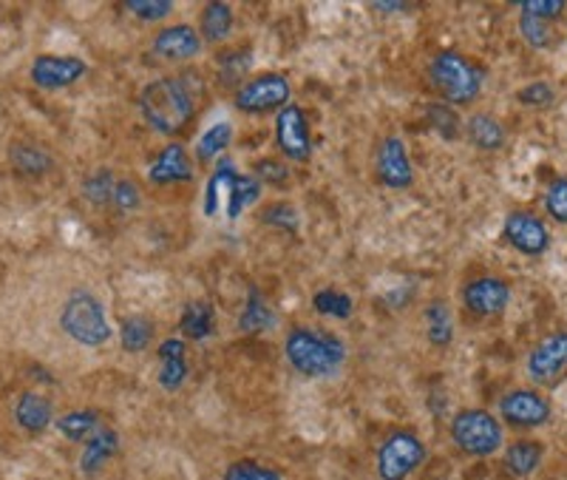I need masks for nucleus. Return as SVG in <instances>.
Masks as SVG:
<instances>
[{
    "mask_svg": "<svg viewBox=\"0 0 567 480\" xmlns=\"http://www.w3.org/2000/svg\"><path fill=\"white\" fill-rule=\"evenodd\" d=\"M503 231H505V239L511 242V247H514L516 254L530 256V259L548 254V247H550L548 227H545V222H542L539 216L530 214V211H511V214L505 216Z\"/></svg>",
    "mask_w": 567,
    "mask_h": 480,
    "instance_id": "nucleus-14",
    "label": "nucleus"
},
{
    "mask_svg": "<svg viewBox=\"0 0 567 480\" xmlns=\"http://www.w3.org/2000/svg\"><path fill=\"white\" fill-rule=\"evenodd\" d=\"M261 222L270 227H278V231H296L298 214L292 205H287V202H276V205L261 211Z\"/></svg>",
    "mask_w": 567,
    "mask_h": 480,
    "instance_id": "nucleus-42",
    "label": "nucleus"
},
{
    "mask_svg": "<svg viewBox=\"0 0 567 480\" xmlns=\"http://www.w3.org/2000/svg\"><path fill=\"white\" fill-rule=\"evenodd\" d=\"M154 341V321L145 316H128L120 330V345L125 353H142L148 350Z\"/></svg>",
    "mask_w": 567,
    "mask_h": 480,
    "instance_id": "nucleus-31",
    "label": "nucleus"
},
{
    "mask_svg": "<svg viewBox=\"0 0 567 480\" xmlns=\"http://www.w3.org/2000/svg\"><path fill=\"white\" fill-rule=\"evenodd\" d=\"M140 114L162 136H176L196 118V94L187 78H156L140 91Z\"/></svg>",
    "mask_w": 567,
    "mask_h": 480,
    "instance_id": "nucleus-1",
    "label": "nucleus"
},
{
    "mask_svg": "<svg viewBox=\"0 0 567 480\" xmlns=\"http://www.w3.org/2000/svg\"><path fill=\"white\" fill-rule=\"evenodd\" d=\"M528 376L539 387H559L567 378V333H548L528 356Z\"/></svg>",
    "mask_w": 567,
    "mask_h": 480,
    "instance_id": "nucleus-9",
    "label": "nucleus"
},
{
    "mask_svg": "<svg viewBox=\"0 0 567 480\" xmlns=\"http://www.w3.org/2000/svg\"><path fill=\"white\" fill-rule=\"evenodd\" d=\"M374 12H400V9H406V3H374Z\"/></svg>",
    "mask_w": 567,
    "mask_h": 480,
    "instance_id": "nucleus-45",
    "label": "nucleus"
},
{
    "mask_svg": "<svg viewBox=\"0 0 567 480\" xmlns=\"http://www.w3.org/2000/svg\"><path fill=\"white\" fill-rule=\"evenodd\" d=\"M292 85L284 74H258V78L245 80L239 91L233 94V105L241 114H270V111H281L284 105H290Z\"/></svg>",
    "mask_w": 567,
    "mask_h": 480,
    "instance_id": "nucleus-7",
    "label": "nucleus"
},
{
    "mask_svg": "<svg viewBox=\"0 0 567 480\" xmlns=\"http://www.w3.org/2000/svg\"><path fill=\"white\" fill-rule=\"evenodd\" d=\"M261 196V182L252 174H239L230 185V196H227V219L236 222L252 202Z\"/></svg>",
    "mask_w": 567,
    "mask_h": 480,
    "instance_id": "nucleus-27",
    "label": "nucleus"
},
{
    "mask_svg": "<svg viewBox=\"0 0 567 480\" xmlns=\"http://www.w3.org/2000/svg\"><path fill=\"white\" fill-rule=\"evenodd\" d=\"M233 7L225 0H210L199 12V34L205 43H221L233 32Z\"/></svg>",
    "mask_w": 567,
    "mask_h": 480,
    "instance_id": "nucleus-23",
    "label": "nucleus"
},
{
    "mask_svg": "<svg viewBox=\"0 0 567 480\" xmlns=\"http://www.w3.org/2000/svg\"><path fill=\"white\" fill-rule=\"evenodd\" d=\"M374 171H378V182L389 191H406L414 185V168L409 160L406 143L398 134L383 136L374 151Z\"/></svg>",
    "mask_w": 567,
    "mask_h": 480,
    "instance_id": "nucleus-10",
    "label": "nucleus"
},
{
    "mask_svg": "<svg viewBox=\"0 0 567 480\" xmlns=\"http://www.w3.org/2000/svg\"><path fill=\"white\" fill-rule=\"evenodd\" d=\"M542 461H545V443L534 441V438H523V441L505 447L503 463L514 478H530L542 467Z\"/></svg>",
    "mask_w": 567,
    "mask_h": 480,
    "instance_id": "nucleus-21",
    "label": "nucleus"
},
{
    "mask_svg": "<svg viewBox=\"0 0 567 480\" xmlns=\"http://www.w3.org/2000/svg\"><path fill=\"white\" fill-rule=\"evenodd\" d=\"M312 307L316 313L329 318H349L354 313V302L352 296H347L343 290H336V287H323L312 296Z\"/></svg>",
    "mask_w": 567,
    "mask_h": 480,
    "instance_id": "nucleus-33",
    "label": "nucleus"
},
{
    "mask_svg": "<svg viewBox=\"0 0 567 480\" xmlns=\"http://www.w3.org/2000/svg\"><path fill=\"white\" fill-rule=\"evenodd\" d=\"M221 480H284V474L261 461L241 458V461L227 463L225 472H221Z\"/></svg>",
    "mask_w": 567,
    "mask_h": 480,
    "instance_id": "nucleus-34",
    "label": "nucleus"
},
{
    "mask_svg": "<svg viewBox=\"0 0 567 480\" xmlns=\"http://www.w3.org/2000/svg\"><path fill=\"white\" fill-rule=\"evenodd\" d=\"M236 176H239L236 165H233L230 160H225V156H221L219 165H216V171H213V176L207 180L205 216H216V211H219L221 194H225V188H230L233 182H236Z\"/></svg>",
    "mask_w": 567,
    "mask_h": 480,
    "instance_id": "nucleus-28",
    "label": "nucleus"
},
{
    "mask_svg": "<svg viewBox=\"0 0 567 480\" xmlns=\"http://www.w3.org/2000/svg\"><path fill=\"white\" fill-rule=\"evenodd\" d=\"M252 176H256L261 185H276V188H284L290 182V168L284 160H276V156H265L252 165Z\"/></svg>",
    "mask_w": 567,
    "mask_h": 480,
    "instance_id": "nucleus-37",
    "label": "nucleus"
},
{
    "mask_svg": "<svg viewBox=\"0 0 567 480\" xmlns=\"http://www.w3.org/2000/svg\"><path fill=\"white\" fill-rule=\"evenodd\" d=\"M159 356V387L165 392H179L187 381V372H190V364H187V347L182 338H165L156 350Z\"/></svg>",
    "mask_w": 567,
    "mask_h": 480,
    "instance_id": "nucleus-18",
    "label": "nucleus"
},
{
    "mask_svg": "<svg viewBox=\"0 0 567 480\" xmlns=\"http://www.w3.org/2000/svg\"><path fill=\"white\" fill-rule=\"evenodd\" d=\"M12 418L14 423H18L20 432L29 438H40L43 432H49V429L54 427V421H58V418H54V404L34 390L20 392L18 401H14Z\"/></svg>",
    "mask_w": 567,
    "mask_h": 480,
    "instance_id": "nucleus-16",
    "label": "nucleus"
},
{
    "mask_svg": "<svg viewBox=\"0 0 567 480\" xmlns=\"http://www.w3.org/2000/svg\"><path fill=\"white\" fill-rule=\"evenodd\" d=\"M125 9L142 23H156L174 14V0H128Z\"/></svg>",
    "mask_w": 567,
    "mask_h": 480,
    "instance_id": "nucleus-36",
    "label": "nucleus"
},
{
    "mask_svg": "<svg viewBox=\"0 0 567 480\" xmlns=\"http://www.w3.org/2000/svg\"><path fill=\"white\" fill-rule=\"evenodd\" d=\"M519 103L534 105V109H545V105L554 103V89L545 80H536V83H528L523 91H519Z\"/></svg>",
    "mask_w": 567,
    "mask_h": 480,
    "instance_id": "nucleus-44",
    "label": "nucleus"
},
{
    "mask_svg": "<svg viewBox=\"0 0 567 480\" xmlns=\"http://www.w3.org/2000/svg\"><path fill=\"white\" fill-rule=\"evenodd\" d=\"M284 356L298 376L329 378L336 376L347 361V345L336 333H323L316 327H292L284 338Z\"/></svg>",
    "mask_w": 567,
    "mask_h": 480,
    "instance_id": "nucleus-2",
    "label": "nucleus"
},
{
    "mask_svg": "<svg viewBox=\"0 0 567 480\" xmlns=\"http://www.w3.org/2000/svg\"><path fill=\"white\" fill-rule=\"evenodd\" d=\"M85 72H89V63L74 54H38L29 69V80L40 91H60L85 78Z\"/></svg>",
    "mask_w": 567,
    "mask_h": 480,
    "instance_id": "nucleus-13",
    "label": "nucleus"
},
{
    "mask_svg": "<svg viewBox=\"0 0 567 480\" xmlns=\"http://www.w3.org/2000/svg\"><path fill=\"white\" fill-rule=\"evenodd\" d=\"M425 123L432 125V131H437L443 140H457L463 123H460V114L445 103H425Z\"/></svg>",
    "mask_w": 567,
    "mask_h": 480,
    "instance_id": "nucleus-32",
    "label": "nucleus"
},
{
    "mask_svg": "<svg viewBox=\"0 0 567 480\" xmlns=\"http://www.w3.org/2000/svg\"><path fill=\"white\" fill-rule=\"evenodd\" d=\"M465 310L477 318L503 316L511 305V285L499 276H477L468 279L460 290Z\"/></svg>",
    "mask_w": 567,
    "mask_h": 480,
    "instance_id": "nucleus-12",
    "label": "nucleus"
},
{
    "mask_svg": "<svg viewBox=\"0 0 567 480\" xmlns=\"http://www.w3.org/2000/svg\"><path fill=\"white\" fill-rule=\"evenodd\" d=\"M148 180L154 185H182V182L194 180V163H190L185 145H165L148 168Z\"/></svg>",
    "mask_w": 567,
    "mask_h": 480,
    "instance_id": "nucleus-19",
    "label": "nucleus"
},
{
    "mask_svg": "<svg viewBox=\"0 0 567 480\" xmlns=\"http://www.w3.org/2000/svg\"><path fill=\"white\" fill-rule=\"evenodd\" d=\"M449 436H452L454 447L468 455V458H491V455L503 449L505 427L488 409L468 407L460 409L457 416L452 418Z\"/></svg>",
    "mask_w": 567,
    "mask_h": 480,
    "instance_id": "nucleus-5",
    "label": "nucleus"
},
{
    "mask_svg": "<svg viewBox=\"0 0 567 480\" xmlns=\"http://www.w3.org/2000/svg\"><path fill=\"white\" fill-rule=\"evenodd\" d=\"M60 330L83 347H103L111 338L105 305L89 287L71 290L69 299L60 307Z\"/></svg>",
    "mask_w": 567,
    "mask_h": 480,
    "instance_id": "nucleus-4",
    "label": "nucleus"
},
{
    "mask_svg": "<svg viewBox=\"0 0 567 480\" xmlns=\"http://www.w3.org/2000/svg\"><path fill=\"white\" fill-rule=\"evenodd\" d=\"M116 211H123V214H131L142 205V191L134 180L123 176V180H116V188H114V200H111Z\"/></svg>",
    "mask_w": 567,
    "mask_h": 480,
    "instance_id": "nucleus-41",
    "label": "nucleus"
},
{
    "mask_svg": "<svg viewBox=\"0 0 567 480\" xmlns=\"http://www.w3.org/2000/svg\"><path fill=\"white\" fill-rule=\"evenodd\" d=\"M276 316H272L270 305L265 302V296L252 287L250 296H247V307L245 313L239 316V330L241 333H261V330H270Z\"/></svg>",
    "mask_w": 567,
    "mask_h": 480,
    "instance_id": "nucleus-30",
    "label": "nucleus"
},
{
    "mask_svg": "<svg viewBox=\"0 0 567 480\" xmlns=\"http://www.w3.org/2000/svg\"><path fill=\"white\" fill-rule=\"evenodd\" d=\"M276 143L284 160H290V163H307L312 156L310 123L296 103L284 105L276 114Z\"/></svg>",
    "mask_w": 567,
    "mask_h": 480,
    "instance_id": "nucleus-11",
    "label": "nucleus"
},
{
    "mask_svg": "<svg viewBox=\"0 0 567 480\" xmlns=\"http://www.w3.org/2000/svg\"><path fill=\"white\" fill-rule=\"evenodd\" d=\"M114 188H116V180L109 168L94 171V174L85 176L83 182V191L85 196H89L91 205H111V200H114Z\"/></svg>",
    "mask_w": 567,
    "mask_h": 480,
    "instance_id": "nucleus-35",
    "label": "nucleus"
},
{
    "mask_svg": "<svg viewBox=\"0 0 567 480\" xmlns=\"http://www.w3.org/2000/svg\"><path fill=\"white\" fill-rule=\"evenodd\" d=\"M230 143H233L230 123L210 125V129L199 136V143H196V160H199V163H213V160H219V156L225 154Z\"/></svg>",
    "mask_w": 567,
    "mask_h": 480,
    "instance_id": "nucleus-29",
    "label": "nucleus"
},
{
    "mask_svg": "<svg viewBox=\"0 0 567 480\" xmlns=\"http://www.w3.org/2000/svg\"><path fill=\"white\" fill-rule=\"evenodd\" d=\"M425 455H429L425 441L414 429H392L374 452L378 480H409L425 463Z\"/></svg>",
    "mask_w": 567,
    "mask_h": 480,
    "instance_id": "nucleus-6",
    "label": "nucleus"
},
{
    "mask_svg": "<svg viewBox=\"0 0 567 480\" xmlns=\"http://www.w3.org/2000/svg\"><path fill=\"white\" fill-rule=\"evenodd\" d=\"M54 427H58V432L65 441L85 443L94 432H100L105 423L97 409H71V412H65V416H60L58 421H54Z\"/></svg>",
    "mask_w": 567,
    "mask_h": 480,
    "instance_id": "nucleus-22",
    "label": "nucleus"
},
{
    "mask_svg": "<svg viewBox=\"0 0 567 480\" xmlns=\"http://www.w3.org/2000/svg\"><path fill=\"white\" fill-rule=\"evenodd\" d=\"M219 60H221V80L230 85H236L241 78H245L247 69H250L252 54H250V49H233V52L221 54Z\"/></svg>",
    "mask_w": 567,
    "mask_h": 480,
    "instance_id": "nucleus-39",
    "label": "nucleus"
},
{
    "mask_svg": "<svg viewBox=\"0 0 567 480\" xmlns=\"http://www.w3.org/2000/svg\"><path fill=\"white\" fill-rule=\"evenodd\" d=\"M202 49H205V40H202L199 29H194L190 23H174V27L159 29L151 40V52L162 60H171V63L196 60Z\"/></svg>",
    "mask_w": 567,
    "mask_h": 480,
    "instance_id": "nucleus-15",
    "label": "nucleus"
},
{
    "mask_svg": "<svg viewBox=\"0 0 567 480\" xmlns=\"http://www.w3.org/2000/svg\"><path fill=\"white\" fill-rule=\"evenodd\" d=\"M519 34L534 49H548L550 45V23L534 18V14H519Z\"/></svg>",
    "mask_w": 567,
    "mask_h": 480,
    "instance_id": "nucleus-40",
    "label": "nucleus"
},
{
    "mask_svg": "<svg viewBox=\"0 0 567 480\" xmlns=\"http://www.w3.org/2000/svg\"><path fill=\"white\" fill-rule=\"evenodd\" d=\"M550 416H554L550 401L539 390L523 387V390H511L499 398V421L516 432H534V429L545 427Z\"/></svg>",
    "mask_w": 567,
    "mask_h": 480,
    "instance_id": "nucleus-8",
    "label": "nucleus"
},
{
    "mask_svg": "<svg viewBox=\"0 0 567 480\" xmlns=\"http://www.w3.org/2000/svg\"><path fill=\"white\" fill-rule=\"evenodd\" d=\"M465 136H468V143L474 145V149L488 151V154L491 151L503 149L505 140H508L505 125L496 118H491V114H474V118H468V123H465Z\"/></svg>",
    "mask_w": 567,
    "mask_h": 480,
    "instance_id": "nucleus-25",
    "label": "nucleus"
},
{
    "mask_svg": "<svg viewBox=\"0 0 567 480\" xmlns=\"http://www.w3.org/2000/svg\"><path fill=\"white\" fill-rule=\"evenodd\" d=\"M565 9V0H525V3H519V12L534 14V18L545 20V23H554L556 18H561Z\"/></svg>",
    "mask_w": 567,
    "mask_h": 480,
    "instance_id": "nucleus-43",
    "label": "nucleus"
},
{
    "mask_svg": "<svg viewBox=\"0 0 567 480\" xmlns=\"http://www.w3.org/2000/svg\"><path fill=\"white\" fill-rule=\"evenodd\" d=\"M9 165L20 176H45L54 171L52 154L32 140H14L9 143Z\"/></svg>",
    "mask_w": 567,
    "mask_h": 480,
    "instance_id": "nucleus-20",
    "label": "nucleus"
},
{
    "mask_svg": "<svg viewBox=\"0 0 567 480\" xmlns=\"http://www.w3.org/2000/svg\"><path fill=\"white\" fill-rule=\"evenodd\" d=\"M425 321V336L434 347H449L454 341V316L452 307L445 305L443 299H434L425 305L423 313Z\"/></svg>",
    "mask_w": 567,
    "mask_h": 480,
    "instance_id": "nucleus-26",
    "label": "nucleus"
},
{
    "mask_svg": "<svg viewBox=\"0 0 567 480\" xmlns=\"http://www.w3.org/2000/svg\"><path fill=\"white\" fill-rule=\"evenodd\" d=\"M483 69L460 52H437L429 63V83L445 105H471L483 94Z\"/></svg>",
    "mask_w": 567,
    "mask_h": 480,
    "instance_id": "nucleus-3",
    "label": "nucleus"
},
{
    "mask_svg": "<svg viewBox=\"0 0 567 480\" xmlns=\"http://www.w3.org/2000/svg\"><path fill=\"white\" fill-rule=\"evenodd\" d=\"M213 330H216V310L210 302H187L182 307L179 333L187 341H205L207 336H213Z\"/></svg>",
    "mask_w": 567,
    "mask_h": 480,
    "instance_id": "nucleus-24",
    "label": "nucleus"
},
{
    "mask_svg": "<svg viewBox=\"0 0 567 480\" xmlns=\"http://www.w3.org/2000/svg\"><path fill=\"white\" fill-rule=\"evenodd\" d=\"M116 455H120V432L114 427H103L83 443V452H80L78 461L80 474L89 480L100 478Z\"/></svg>",
    "mask_w": 567,
    "mask_h": 480,
    "instance_id": "nucleus-17",
    "label": "nucleus"
},
{
    "mask_svg": "<svg viewBox=\"0 0 567 480\" xmlns=\"http://www.w3.org/2000/svg\"><path fill=\"white\" fill-rule=\"evenodd\" d=\"M545 211H548L550 219L567 225V176H556L554 182L545 191Z\"/></svg>",
    "mask_w": 567,
    "mask_h": 480,
    "instance_id": "nucleus-38",
    "label": "nucleus"
}]
</instances>
